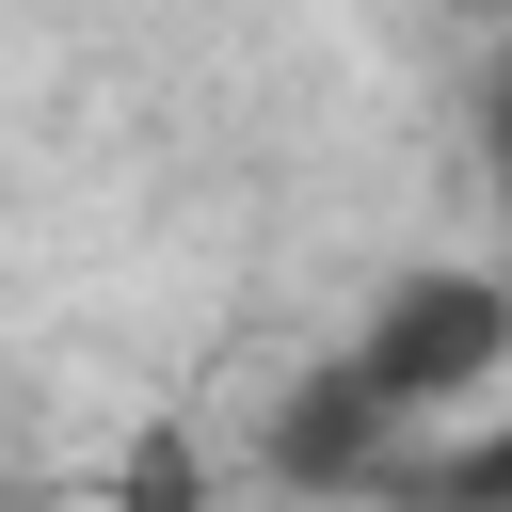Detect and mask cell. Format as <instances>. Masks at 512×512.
<instances>
[{
  "label": "cell",
  "mask_w": 512,
  "mask_h": 512,
  "mask_svg": "<svg viewBox=\"0 0 512 512\" xmlns=\"http://www.w3.org/2000/svg\"><path fill=\"white\" fill-rule=\"evenodd\" d=\"M480 384H512V288L480 256H416L368 288V320L272 400V480L304 496H368L432 416H464Z\"/></svg>",
  "instance_id": "6da1fadb"
}]
</instances>
